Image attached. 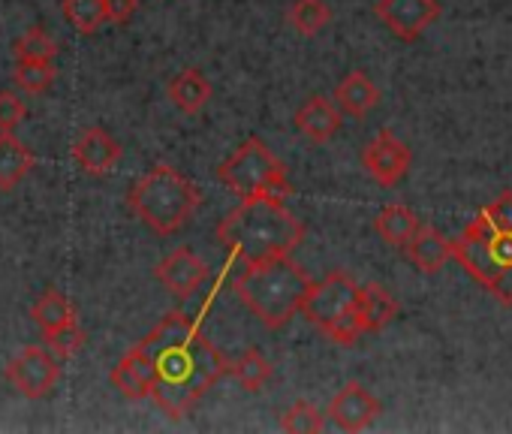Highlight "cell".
Wrapping results in <instances>:
<instances>
[{
	"mask_svg": "<svg viewBox=\"0 0 512 434\" xmlns=\"http://www.w3.org/2000/svg\"><path fill=\"white\" fill-rule=\"evenodd\" d=\"M214 236L232 263L253 266L275 257H293L305 239V224L281 196H247L217 224Z\"/></svg>",
	"mask_w": 512,
	"mask_h": 434,
	"instance_id": "cell-1",
	"label": "cell"
},
{
	"mask_svg": "<svg viewBox=\"0 0 512 434\" xmlns=\"http://www.w3.org/2000/svg\"><path fill=\"white\" fill-rule=\"evenodd\" d=\"M145 353L157 365V383H154L151 398L172 419H184L199 404V398L223 374L232 371V365L220 356V350L199 329L181 341H172Z\"/></svg>",
	"mask_w": 512,
	"mask_h": 434,
	"instance_id": "cell-2",
	"label": "cell"
},
{
	"mask_svg": "<svg viewBox=\"0 0 512 434\" xmlns=\"http://www.w3.org/2000/svg\"><path fill=\"white\" fill-rule=\"evenodd\" d=\"M308 272L293 257H275L253 266H241L232 278V293L266 329H284L311 290Z\"/></svg>",
	"mask_w": 512,
	"mask_h": 434,
	"instance_id": "cell-3",
	"label": "cell"
},
{
	"mask_svg": "<svg viewBox=\"0 0 512 434\" xmlns=\"http://www.w3.org/2000/svg\"><path fill=\"white\" fill-rule=\"evenodd\" d=\"M127 202L148 230H154L157 236H172L181 227H187L202 196L190 178H184L178 169L160 163V166H151L130 187Z\"/></svg>",
	"mask_w": 512,
	"mask_h": 434,
	"instance_id": "cell-4",
	"label": "cell"
},
{
	"mask_svg": "<svg viewBox=\"0 0 512 434\" xmlns=\"http://www.w3.org/2000/svg\"><path fill=\"white\" fill-rule=\"evenodd\" d=\"M452 257L476 278L500 305H512V233L497 230L479 211L476 221L452 239Z\"/></svg>",
	"mask_w": 512,
	"mask_h": 434,
	"instance_id": "cell-5",
	"label": "cell"
},
{
	"mask_svg": "<svg viewBox=\"0 0 512 434\" xmlns=\"http://www.w3.org/2000/svg\"><path fill=\"white\" fill-rule=\"evenodd\" d=\"M217 181L226 184L241 199L247 196H293V184L287 181L284 163L269 151L263 139H244L226 163L217 166Z\"/></svg>",
	"mask_w": 512,
	"mask_h": 434,
	"instance_id": "cell-6",
	"label": "cell"
},
{
	"mask_svg": "<svg viewBox=\"0 0 512 434\" xmlns=\"http://www.w3.org/2000/svg\"><path fill=\"white\" fill-rule=\"evenodd\" d=\"M356 299H359V284L347 272H332L320 284H311L302 302V314L308 317V323H314L323 332L341 314L356 308Z\"/></svg>",
	"mask_w": 512,
	"mask_h": 434,
	"instance_id": "cell-7",
	"label": "cell"
},
{
	"mask_svg": "<svg viewBox=\"0 0 512 434\" xmlns=\"http://www.w3.org/2000/svg\"><path fill=\"white\" fill-rule=\"evenodd\" d=\"M61 359L52 350L43 347H25L10 365H7V380L13 389L25 398H46L58 377H61Z\"/></svg>",
	"mask_w": 512,
	"mask_h": 434,
	"instance_id": "cell-8",
	"label": "cell"
},
{
	"mask_svg": "<svg viewBox=\"0 0 512 434\" xmlns=\"http://www.w3.org/2000/svg\"><path fill=\"white\" fill-rule=\"evenodd\" d=\"M374 13L398 40L413 43L440 19V4L437 0H377Z\"/></svg>",
	"mask_w": 512,
	"mask_h": 434,
	"instance_id": "cell-9",
	"label": "cell"
},
{
	"mask_svg": "<svg viewBox=\"0 0 512 434\" xmlns=\"http://www.w3.org/2000/svg\"><path fill=\"white\" fill-rule=\"evenodd\" d=\"M362 163L371 172V178L383 187H395L404 181L407 169H410V148L392 133V130H380L362 151Z\"/></svg>",
	"mask_w": 512,
	"mask_h": 434,
	"instance_id": "cell-10",
	"label": "cell"
},
{
	"mask_svg": "<svg viewBox=\"0 0 512 434\" xmlns=\"http://www.w3.org/2000/svg\"><path fill=\"white\" fill-rule=\"evenodd\" d=\"M377 416H380V401L356 380L344 383L329 404V419L341 431H365Z\"/></svg>",
	"mask_w": 512,
	"mask_h": 434,
	"instance_id": "cell-11",
	"label": "cell"
},
{
	"mask_svg": "<svg viewBox=\"0 0 512 434\" xmlns=\"http://www.w3.org/2000/svg\"><path fill=\"white\" fill-rule=\"evenodd\" d=\"M157 281L178 299H187L190 293H196L202 287V281L208 278V266L202 257H196L190 248H178L172 251L166 260L157 263L154 269Z\"/></svg>",
	"mask_w": 512,
	"mask_h": 434,
	"instance_id": "cell-12",
	"label": "cell"
},
{
	"mask_svg": "<svg viewBox=\"0 0 512 434\" xmlns=\"http://www.w3.org/2000/svg\"><path fill=\"white\" fill-rule=\"evenodd\" d=\"M154 383H157V365H154V359H151L142 347H133V350L112 368V386H115L124 398H130V401L151 398Z\"/></svg>",
	"mask_w": 512,
	"mask_h": 434,
	"instance_id": "cell-13",
	"label": "cell"
},
{
	"mask_svg": "<svg viewBox=\"0 0 512 434\" xmlns=\"http://www.w3.org/2000/svg\"><path fill=\"white\" fill-rule=\"evenodd\" d=\"M73 160L88 175H106L121 160V145L103 127H88L73 145Z\"/></svg>",
	"mask_w": 512,
	"mask_h": 434,
	"instance_id": "cell-14",
	"label": "cell"
},
{
	"mask_svg": "<svg viewBox=\"0 0 512 434\" xmlns=\"http://www.w3.org/2000/svg\"><path fill=\"white\" fill-rule=\"evenodd\" d=\"M296 127L311 142H329L341 127V112L335 109L332 100L317 94V97H308L302 109L296 112Z\"/></svg>",
	"mask_w": 512,
	"mask_h": 434,
	"instance_id": "cell-15",
	"label": "cell"
},
{
	"mask_svg": "<svg viewBox=\"0 0 512 434\" xmlns=\"http://www.w3.org/2000/svg\"><path fill=\"white\" fill-rule=\"evenodd\" d=\"M407 260L425 272V275H434L446 266V260L452 257V242L446 236H440L434 227H419V233L407 242Z\"/></svg>",
	"mask_w": 512,
	"mask_h": 434,
	"instance_id": "cell-16",
	"label": "cell"
},
{
	"mask_svg": "<svg viewBox=\"0 0 512 434\" xmlns=\"http://www.w3.org/2000/svg\"><path fill=\"white\" fill-rule=\"evenodd\" d=\"M335 100H338V106H341L347 115L365 118V115H371V112L380 106V91H377V85H374L365 73L353 70L350 76H344V79L335 85Z\"/></svg>",
	"mask_w": 512,
	"mask_h": 434,
	"instance_id": "cell-17",
	"label": "cell"
},
{
	"mask_svg": "<svg viewBox=\"0 0 512 434\" xmlns=\"http://www.w3.org/2000/svg\"><path fill=\"white\" fill-rule=\"evenodd\" d=\"M37 166L34 151L13 133H0V190H13Z\"/></svg>",
	"mask_w": 512,
	"mask_h": 434,
	"instance_id": "cell-18",
	"label": "cell"
},
{
	"mask_svg": "<svg viewBox=\"0 0 512 434\" xmlns=\"http://www.w3.org/2000/svg\"><path fill=\"white\" fill-rule=\"evenodd\" d=\"M356 311L365 323V332H380L383 326H389L398 314V302L389 296V290L377 281L359 287V299H356Z\"/></svg>",
	"mask_w": 512,
	"mask_h": 434,
	"instance_id": "cell-19",
	"label": "cell"
},
{
	"mask_svg": "<svg viewBox=\"0 0 512 434\" xmlns=\"http://www.w3.org/2000/svg\"><path fill=\"white\" fill-rule=\"evenodd\" d=\"M169 100L184 112V115H196L208 106L211 100V82L199 73V70H181L178 76H172V82L166 85Z\"/></svg>",
	"mask_w": 512,
	"mask_h": 434,
	"instance_id": "cell-20",
	"label": "cell"
},
{
	"mask_svg": "<svg viewBox=\"0 0 512 434\" xmlns=\"http://www.w3.org/2000/svg\"><path fill=\"white\" fill-rule=\"evenodd\" d=\"M374 227H377V236H380L386 245H392V248H407V242L419 233L422 221H419V217H416L410 208H404V205H386V208L377 214Z\"/></svg>",
	"mask_w": 512,
	"mask_h": 434,
	"instance_id": "cell-21",
	"label": "cell"
},
{
	"mask_svg": "<svg viewBox=\"0 0 512 434\" xmlns=\"http://www.w3.org/2000/svg\"><path fill=\"white\" fill-rule=\"evenodd\" d=\"M31 317L40 326L43 335H52V332H58V329H64V326H70L76 320V308H73V302L61 290H46L34 302Z\"/></svg>",
	"mask_w": 512,
	"mask_h": 434,
	"instance_id": "cell-22",
	"label": "cell"
},
{
	"mask_svg": "<svg viewBox=\"0 0 512 434\" xmlns=\"http://www.w3.org/2000/svg\"><path fill=\"white\" fill-rule=\"evenodd\" d=\"M287 22L296 34L314 37V34L329 28L332 10H329L326 0H293L290 10H287Z\"/></svg>",
	"mask_w": 512,
	"mask_h": 434,
	"instance_id": "cell-23",
	"label": "cell"
},
{
	"mask_svg": "<svg viewBox=\"0 0 512 434\" xmlns=\"http://www.w3.org/2000/svg\"><path fill=\"white\" fill-rule=\"evenodd\" d=\"M229 374H235V380L247 392H263V386L272 380V365H269V359L260 350H247L241 359L232 362V371Z\"/></svg>",
	"mask_w": 512,
	"mask_h": 434,
	"instance_id": "cell-24",
	"label": "cell"
},
{
	"mask_svg": "<svg viewBox=\"0 0 512 434\" xmlns=\"http://www.w3.org/2000/svg\"><path fill=\"white\" fill-rule=\"evenodd\" d=\"M64 19L79 34H94L109 22L106 19V0H64Z\"/></svg>",
	"mask_w": 512,
	"mask_h": 434,
	"instance_id": "cell-25",
	"label": "cell"
},
{
	"mask_svg": "<svg viewBox=\"0 0 512 434\" xmlns=\"http://www.w3.org/2000/svg\"><path fill=\"white\" fill-rule=\"evenodd\" d=\"M55 61H16L13 79L28 94H46L55 85Z\"/></svg>",
	"mask_w": 512,
	"mask_h": 434,
	"instance_id": "cell-26",
	"label": "cell"
},
{
	"mask_svg": "<svg viewBox=\"0 0 512 434\" xmlns=\"http://www.w3.org/2000/svg\"><path fill=\"white\" fill-rule=\"evenodd\" d=\"M13 52H16V61H55L58 43H55L52 34H46L43 28H28V31L16 40Z\"/></svg>",
	"mask_w": 512,
	"mask_h": 434,
	"instance_id": "cell-27",
	"label": "cell"
},
{
	"mask_svg": "<svg viewBox=\"0 0 512 434\" xmlns=\"http://www.w3.org/2000/svg\"><path fill=\"white\" fill-rule=\"evenodd\" d=\"M323 425H326V416L308 401H296L293 407L281 413V428L290 434H317L323 431Z\"/></svg>",
	"mask_w": 512,
	"mask_h": 434,
	"instance_id": "cell-28",
	"label": "cell"
},
{
	"mask_svg": "<svg viewBox=\"0 0 512 434\" xmlns=\"http://www.w3.org/2000/svg\"><path fill=\"white\" fill-rule=\"evenodd\" d=\"M362 332H365V323H362V317H359L356 308H350L347 314H341L335 323H329V326L323 329V335H326L332 344H341V347H353V344L362 338Z\"/></svg>",
	"mask_w": 512,
	"mask_h": 434,
	"instance_id": "cell-29",
	"label": "cell"
},
{
	"mask_svg": "<svg viewBox=\"0 0 512 434\" xmlns=\"http://www.w3.org/2000/svg\"><path fill=\"white\" fill-rule=\"evenodd\" d=\"M46 344H49V350H52L61 362H67V359H73V356L82 350V344H85V332H82L79 320H73L70 326H64V329H58V332L46 335Z\"/></svg>",
	"mask_w": 512,
	"mask_h": 434,
	"instance_id": "cell-30",
	"label": "cell"
},
{
	"mask_svg": "<svg viewBox=\"0 0 512 434\" xmlns=\"http://www.w3.org/2000/svg\"><path fill=\"white\" fill-rule=\"evenodd\" d=\"M28 118V106L16 91H0V133H13Z\"/></svg>",
	"mask_w": 512,
	"mask_h": 434,
	"instance_id": "cell-31",
	"label": "cell"
},
{
	"mask_svg": "<svg viewBox=\"0 0 512 434\" xmlns=\"http://www.w3.org/2000/svg\"><path fill=\"white\" fill-rule=\"evenodd\" d=\"M482 214L488 217V221H491L497 230L512 233V190L500 193V199H494L491 205H485V208H482Z\"/></svg>",
	"mask_w": 512,
	"mask_h": 434,
	"instance_id": "cell-32",
	"label": "cell"
},
{
	"mask_svg": "<svg viewBox=\"0 0 512 434\" xmlns=\"http://www.w3.org/2000/svg\"><path fill=\"white\" fill-rule=\"evenodd\" d=\"M139 0H106V19L112 25H127L136 16Z\"/></svg>",
	"mask_w": 512,
	"mask_h": 434,
	"instance_id": "cell-33",
	"label": "cell"
}]
</instances>
